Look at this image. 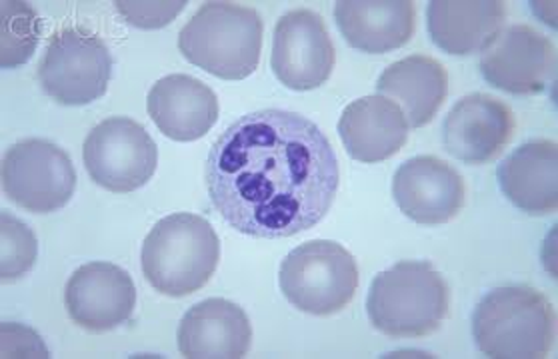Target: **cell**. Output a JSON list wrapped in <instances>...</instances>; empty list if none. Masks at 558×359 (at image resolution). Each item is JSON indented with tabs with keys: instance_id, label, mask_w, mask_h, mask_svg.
I'll return each instance as SVG.
<instances>
[{
	"instance_id": "cell-1",
	"label": "cell",
	"mask_w": 558,
	"mask_h": 359,
	"mask_svg": "<svg viewBox=\"0 0 558 359\" xmlns=\"http://www.w3.org/2000/svg\"><path fill=\"white\" fill-rule=\"evenodd\" d=\"M205 180L220 218L251 238H292L327 218L340 186L327 134L299 112L265 108L220 134Z\"/></svg>"
},
{
	"instance_id": "cell-2",
	"label": "cell",
	"mask_w": 558,
	"mask_h": 359,
	"mask_svg": "<svg viewBox=\"0 0 558 359\" xmlns=\"http://www.w3.org/2000/svg\"><path fill=\"white\" fill-rule=\"evenodd\" d=\"M219 260L217 230L207 218L191 212L158 220L141 251L146 282L169 298H184L207 286Z\"/></svg>"
},
{
	"instance_id": "cell-3",
	"label": "cell",
	"mask_w": 558,
	"mask_h": 359,
	"mask_svg": "<svg viewBox=\"0 0 558 359\" xmlns=\"http://www.w3.org/2000/svg\"><path fill=\"white\" fill-rule=\"evenodd\" d=\"M473 335L486 358L543 359L557 342V311L534 287H497L478 301Z\"/></svg>"
},
{
	"instance_id": "cell-4",
	"label": "cell",
	"mask_w": 558,
	"mask_h": 359,
	"mask_svg": "<svg viewBox=\"0 0 558 359\" xmlns=\"http://www.w3.org/2000/svg\"><path fill=\"white\" fill-rule=\"evenodd\" d=\"M450 289L426 260H402L373 280L366 313L373 327L392 339L435 334L447 320Z\"/></svg>"
},
{
	"instance_id": "cell-5",
	"label": "cell",
	"mask_w": 558,
	"mask_h": 359,
	"mask_svg": "<svg viewBox=\"0 0 558 359\" xmlns=\"http://www.w3.org/2000/svg\"><path fill=\"white\" fill-rule=\"evenodd\" d=\"M263 18L243 4L207 2L182 26V57L222 78L244 81L258 66L263 50Z\"/></svg>"
},
{
	"instance_id": "cell-6",
	"label": "cell",
	"mask_w": 558,
	"mask_h": 359,
	"mask_svg": "<svg viewBox=\"0 0 558 359\" xmlns=\"http://www.w3.org/2000/svg\"><path fill=\"white\" fill-rule=\"evenodd\" d=\"M279 284L296 310L320 318L332 315L354 298L359 265L344 246L332 239H313L282 260Z\"/></svg>"
},
{
	"instance_id": "cell-7",
	"label": "cell",
	"mask_w": 558,
	"mask_h": 359,
	"mask_svg": "<svg viewBox=\"0 0 558 359\" xmlns=\"http://www.w3.org/2000/svg\"><path fill=\"white\" fill-rule=\"evenodd\" d=\"M112 57L102 38L81 26L54 33L38 66L43 90L62 107H85L107 95Z\"/></svg>"
},
{
	"instance_id": "cell-8",
	"label": "cell",
	"mask_w": 558,
	"mask_h": 359,
	"mask_svg": "<svg viewBox=\"0 0 558 359\" xmlns=\"http://www.w3.org/2000/svg\"><path fill=\"white\" fill-rule=\"evenodd\" d=\"M83 160L88 176L100 188L131 194L155 176L158 148L141 122L110 116L88 132Z\"/></svg>"
},
{
	"instance_id": "cell-9",
	"label": "cell",
	"mask_w": 558,
	"mask_h": 359,
	"mask_svg": "<svg viewBox=\"0 0 558 359\" xmlns=\"http://www.w3.org/2000/svg\"><path fill=\"white\" fill-rule=\"evenodd\" d=\"M2 190L26 212H57L71 202L76 190L73 160L49 140L16 143L2 158Z\"/></svg>"
},
{
	"instance_id": "cell-10",
	"label": "cell",
	"mask_w": 558,
	"mask_h": 359,
	"mask_svg": "<svg viewBox=\"0 0 558 359\" xmlns=\"http://www.w3.org/2000/svg\"><path fill=\"white\" fill-rule=\"evenodd\" d=\"M335 60V45L320 14L296 9L280 16L270 54V69L280 84L296 92L315 90L330 78Z\"/></svg>"
},
{
	"instance_id": "cell-11",
	"label": "cell",
	"mask_w": 558,
	"mask_h": 359,
	"mask_svg": "<svg viewBox=\"0 0 558 359\" xmlns=\"http://www.w3.org/2000/svg\"><path fill=\"white\" fill-rule=\"evenodd\" d=\"M486 83L509 95H536L557 76V48L529 24L502 28L481 50Z\"/></svg>"
},
{
	"instance_id": "cell-12",
	"label": "cell",
	"mask_w": 558,
	"mask_h": 359,
	"mask_svg": "<svg viewBox=\"0 0 558 359\" xmlns=\"http://www.w3.org/2000/svg\"><path fill=\"white\" fill-rule=\"evenodd\" d=\"M64 306L76 325L102 334L133 318L136 287L129 272L117 263H85L66 282Z\"/></svg>"
},
{
	"instance_id": "cell-13",
	"label": "cell",
	"mask_w": 558,
	"mask_h": 359,
	"mask_svg": "<svg viewBox=\"0 0 558 359\" xmlns=\"http://www.w3.org/2000/svg\"><path fill=\"white\" fill-rule=\"evenodd\" d=\"M392 198L416 224L440 226L454 220L464 206L466 188L457 168L437 156L407 160L392 178Z\"/></svg>"
},
{
	"instance_id": "cell-14",
	"label": "cell",
	"mask_w": 558,
	"mask_h": 359,
	"mask_svg": "<svg viewBox=\"0 0 558 359\" xmlns=\"http://www.w3.org/2000/svg\"><path fill=\"white\" fill-rule=\"evenodd\" d=\"M514 131L517 120L507 102L474 92L450 108L442 124V144L452 158L481 166L507 148Z\"/></svg>"
},
{
	"instance_id": "cell-15",
	"label": "cell",
	"mask_w": 558,
	"mask_h": 359,
	"mask_svg": "<svg viewBox=\"0 0 558 359\" xmlns=\"http://www.w3.org/2000/svg\"><path fill=\"white\" fill-rule=\"evenodd\" d=\"M177 342L182 358L241 359L253 344V325L231 299H205L184 313Z\"/></svg>"
},
{
	"instance_id": "cell-16",
	"label": "cell",
	"mask_w": 558,
	"mask_h": 359,
	"mask_svg": "<svg viewBox=\"0 0 558 359\" xmlns=\"http://www.w3.org/2000/svg\"><path fill=\"white\" fill-rule=\"evenodd\" d=\"M146 110L158 131L177 143H195L219 120V98L213 88L189 74H170L153 84Z\"/></svg>"
},
{
	"instance_id": "cell-17",
	"label": "cell",
	"mask_w": 558,
	"mask_h": 359,
	"mask_svg": "<svg viewBox=\"0 0 558 359\" xmlns=\"http://www.w3.org/2000/svg\"><path fill=\"white\" fill-rule=\"evenodd\" d=\"M339 136L351 158L377 164L401 152L409 140V122L397 102L385 96H363L344 108Z\"/></svg>"
},
{
	"instance_id": "cell-18",
	"label": "cell",
	"mask_w": 558,
	"mask_h": 359,
	"mask_svg": "<svg viewBox=\"0 0 558 359\" xmlns=\"http://www.w3.org/2000/svg\"><path fill=\"white\" fill-rule=\"evenodd\" d=\"M498 186L519 210L555 214L558 208V146L555 140L522 144L497 170Z\"/></svg>"
},
{
	"instance_id": "cell-19",
	"label": "cell",
	"mask_w": 558,
	"mask_h": 359,
	"mask_svg": "<svg viewBox=\"0 0 558 359\" xmlns=\"http://www.w3.org/2000/svg\"><path fill=\"white\" fill-rule=\"evenodd\" d=\"M335 21L352 48L385 54L413 38L416 11L411 0H340L335 7Z\"/></svg>"
},
{
	"instance_id": "cell-20",
	"label": "cell",
	"mask_w": 558,
	"mask_h": 359,
	"mask_svg": "<svg viewBox=\"0 0 558 359\" xmlns=\"http://www.w3.org/2000/svg\"><path fill=\"white\" fill-rule=\"evenodd\" d=\"M507 4L500 0H433L426 11V26L442 52L469 57L502 30Z\"/></svg>"
},
{
	"instance_id": "cell-21",
	"label": "cell",
	"mask_w": 558,
	"mask_h": 359,
	"mask_svg": "<svg viewBox=\"0 0 558 359\" xmlns=\"http://www.w3.org/2000/svg\"><path fill=\"white\" fill-rule=\"evenodd\" d=\"M378 92L401 102L404 119L413 128H423L438 114L449 95L447 69L425 54H413L409 59L392 62L380 74Z\"/></svg>"
},
{
	"instance_id": "cell-22",
	"label": "cell",
	"mask_w": 558,
	"mask_h": 359,
	"mask_svg": "<svg viewBox=\"0 0 558 359\" xmlns=\"http://www.w3.org/2000/svg\"><path fill=\"white\" fill-rule=\"evenodd\" d=\"M0 64L2 69H19L26 64L37 50L40 38V18L26 2L7 0L0 7Z\"/></svg>"
},
{
	"instance_id": "cell-23",
	"label": "cell",
	"mask_w": 558,
	"mask_h": 359,
	"mask_svg": "<svg viewBox=\"0 0 558 359\" xmlns=\"http://www.w3.org/2000/svg\"><path fill=\"white\" fill-rule=\"evenodd\" d=\"M37 238L26 224L2 212V282H14L35 265Z\"/></svg>"
},
{
	"instance_id": "cell-24",
	"label": "cell",
	"mask_w": 558,
	"mask_h": 359,
	"mask_svg": "<svg viewBox=\"0 0 558 359\" xmlns=\"http://www.w3.org/2000/svg\"><path fill=\"white\" fill-rule=\"evenodd\" d=\"M117 11L122 18L136 28H162L172 23L182 9L186 7V0H177V2H129V0H119L114 2Z\"/></svg>"
}]
</instances>
